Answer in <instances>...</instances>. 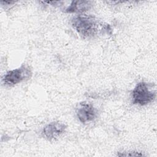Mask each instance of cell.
Here are the masks:
<instances>
[{
	"instance_id": "cell-4",
	"label": "cell",
	"mask_w": 157,
	"mask_h": 157,
	"mask_svg": "<svg viewBox=\"0 0 157 157\" xmlns=\"http://www.w3.org/2000/svg\"><path fill=\"white\" fill-rule=\"evenodd\" d=\"M75 113L78 120L84 124L94 121L98 115L97 109L86 102H80L76 107Z\"/></svg>"
},
{
	"instance_id": "cell-7",
	"label": "cell",
	"mask_w": 157,
	"mask_h": 157,
	"mask_svg": "<svg viewBox=\"0 0 157 157\" xmlns=\"http://www.w3.org/2000/svg\"><path fill=\"white\" fill-rule=\"evenodd\" d=\"M117 156H145V154L142 152H139L137 151H126L117 153Z\"/></svg>"
},
{
	"instance_id": "cell-2",
	"label": "cell",
	"mask_w": 157,
	"mask_h": 157,
	"mask_svg": "<svg viewBox=\"0 0 157 157\" xmlns=\"http://www.w3.org/2000/svg\"><path fill=\"white\" fill-rule=\"evenodd\" d=\"M156 96V90L151 83L140 82L136 84L131 93L132 103L140 106L146 105L153 102Z\"/></svg>"
},
{
	"instance_id": "cell-5",
	"label": "cell",
	"mask_w": 157,
	"mask_h": 157,
	"mask_svg": "<svg viewBox=\"0 0 157 157\" xmlns=\"http://www.w3.org/2000/svg\"><path fill=\"white\" fill-rule=\"evenodd\" d=\"M67 128V126L59 121L51 122L45 125L42 131L44 137L48 141H53L57 139L63 134Z\"/></svg>"
},
{
	"instance_id": "cell-3",
	"label": "cell",
	"mask_w": 157,
	"mask_h": 157,
	"mask_svg": "<svg viewBox=\"0 0 157 157\" xmlns=\"http://www.w3.org/2000/svg\"><path fill=\"white\" fill-rule=\"evenodd\" d=\"M31 76L32 71L29 66L22 64L17 69L7 72L2 78V82L6 86H11L29 79Z\"/></svg>"
},
{
	"instance_id": "cell-6",
	"label": "cell",
	"mask_w": 157,
	"mask_h": 157,
	"mask_svg": "<svg viewBox=\"0 0 157 157\" xmlns=\"http://www.w3.org/2000/svg\"><path fill=\"white\" fill-rule=\"evenodd\" d=\"M93 2L91 1L78 0L72 1L71 4L66 7L64 12L67 13H81L89 10L93 6Z\"/></svg>"
},
{
	"instance_id": "cell-1",
	"label": "cell",
	"mask_w": 157,
	"mask_h": 157,
	"mask_svg": "<svg viewBox=\"0 0 157 157\" xmlns=\"http://www.w3.org/2000/svg\"><path fill=\"white\" fill-rule=\"evenodd\" d=\"M71 25L74 29L84 38H92L100 32L110 30L109 25L100 23L97 18L91 15H78L71 19Z\"/></svg>"
}]
</instances>
